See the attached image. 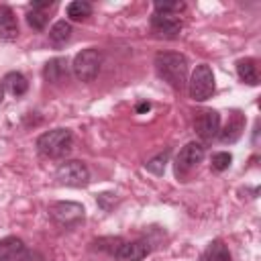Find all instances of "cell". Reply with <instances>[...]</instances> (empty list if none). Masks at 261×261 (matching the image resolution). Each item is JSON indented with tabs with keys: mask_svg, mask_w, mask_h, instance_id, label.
<instances>
[{
	"mask_svg": "<svg viewBox=\"0 0 261 261\" xmlns=\"http://www.w3.org/2000/svg\"><path fill=\"white\" fill-rule=\"evenodd\" d=\"M157 75L175 92H181L188 84V59L175 51H159L155 55Z\"/></svg>",
	"mask_w": 261,
	"mask_h": 261,
	"instance_id": "obj_1",
	"label": "cell"
},
{
	"mask_svg": "<svg viewBox=\"0 0 261 261\" xmlns=\"http://www.w3.org/2000/svg\"><path fill=\"white\" fill-rule=\"evenodd\" d=\"M37 151L47 159H63L73 149V135L69 128H53L37 139Z\"/></svg>",
	"mask_w": 261,
	"mask_h": 261,
	"instance_id": "obj_2",
	"label": "cell"
},
{
	"mask_svg": "<svg viewBox=\"0 0 261 261\" xmlns=\"http://www.w3.org/2000/svg\"><path fill=\"white\" fill-rule=\"evenodd\" d=\"M100 67H102V51L98 47H88V49H82L73 61H71V71L73 75L84 82V84H90L96 80V75L100 73Z\"/></svg>",
	"mask_w": 261,
	"mask_h": 261,
	"instance_id": "obj_3",
	"label": "cell"
},
{
	"mask_svg": "<svg viewBox=\"0 0 261 261\" xmlns=\"http://www.w3.org/2000/svg\"><path fill=\"white\" fill-rule=\"evenodd\" d=\"M214 90H216V84H214L212 67L208 63L196 65V69L192 71L190 82H188L190 98L196 100V102H204V100H208L214 94Z\"/></svg>",
	"mask_w": 261,
	"mask_h": 261,
	"instance_id": "obj_4",
	"label": "cell"
},
{
	"mask_svg": "<svg viewBox=\"0 0 261 261\" xmlns=\"http://www.w3.org/2000/svg\"><path fill=\"white\" fill-rule=\"evenodd\" d=\"M55 179L61 186H69V188H84L90 184V169L84 161L80 159H69L57 165L55 169Z\"/></svg>",
	"mask_w": 261,
	"mask_h": 261,
	"instance_id": "obj_5",
	"label": "cell"
},
{
	"mask_svg": "<svg viewBox=\"0 0 261 261\" xmlns=\"http://www.w3.org/2000/svg\"><path fill=\"white\" fill-rule=\"evenodd\" d=\"M206 155V147L200 143V141H190L186 143L179 153L175 155V163H173V169H175V175L181 177L186 173H190Z\"/></svg>",
	"mask_w": 261,
	"mask_h": 261,
	"instance_id": "obj_6",
	"label": "cell"
},
{
	"mask_svg": "<svg viewBox=\"0 0 261 261\" xmlns=\"http://www.w3.org/2000/svg\"><path fill=\"white\" fill-rule=\"evenodd\" d=\"M84 206L77 202H55L49 206V214L51 218L65 228H73L80 222H84Z\"/></svg>",
	"mask_w": 261,
	"mask_h": 261,
	"instance_id": "obj_7",
	"label": "cell"
},
{
	"mask_svg": "<svg viewBox=\"0 0 261 261\" xmlns=\"http://www.w3.org/2000/svg\"><path fill=\"white\" fill-rule=\"evenodd\" d=\"M194 130L202 141H212L220 133V114L216 110L204 108L194 116Z\"/></svg>",
	"mask_w": 261,
	"mask_h": 261,
	"instance_id": "obj_8",
	"label": "cell"
},
{
	"mask_svg": "<svg viewBox=\"0 0 261 261\" xmlns=\"http://www.w3.org/2000/svg\"><path fill=\"white\" fill-rule=\"evenodd\" d=\"M151 31L161 39H177L181 33V20L173 14H159L153 12L151 16Z\"/></svg>",
	"mask_w": 261,
	"mask_h": 261,
	"instance_id": "obj_9",
	"label": "cell"
},
{
	"mask_svg": "<svg viewBox=\"0 0 261 261\" xmlns=\"http://www.w3.org/2000/svg\"><path fill=\"white\" fill-rule=\"evenodd\" d=\"M149 253H151V243L147 239H137V241H122L112 257L116 261H141Z\"/></svg>",
	"mask_w": 261,
	"mask_h": 261,
	"instance_id": "obj_10",
	"label": "cell"
},
{
	"mask_svg": "<svg viewBox=\"0 0 261 261\" xmlns=\"http://www.w3.org/2000/svg\"><path fill=\"white\" fill-rule=\"evenodd\" d=\"M0 261H33V253L18 237L0 239Z\"/></svg>",
	"mask_w": 261,
	"mask_h": 261,
	"instance_id": "obj_11",
	"label": "cell"
},
{
	"mask_svg": "<svg viewBox=\"0 0 261 261\" xmlns=\"http://www.w3.org/2000/svg\"><path fill=\"white\" fill-rule=\"evenodd\" d=\"M69 75V61L65 57H53L43 67V77L49 84H63Z\"/></svg>",
	"mask_w": 261,
	"mask_h": 261,
	"instance_id": "obj_12",
	"label": "cell"
},
{
	"mask_svg": "<svg viewBox=\"0 0 261 261\" xmlns=\"http://www.w3.org/2000/svg\"><path fill=\"white\" fill-rule=\"evenodd\" d=\"M245 130V114L241 110H234L226 122V126L218 133V139L222 143H237Z\"/></svg>",
	"mask_w": 261,
	"mask_h": 261,
	"instance_id": "obj_13",
	"label": "cell"
},
{
	"mask_svg": "<svg viewBox=\"0 0 261 261\" xmlns=\"http://www.w3.org/2000/svg\"><path fill=\"white\" fill-rule=\"evenodd\" d=\"M18 37V20L10 6H0V39L14 41Z\"/></svg>",
	"mask_w": 261,
	"mask_h": 261,
	"instance_id": "obj_14",
	"label": "cell"
},
{
	"mask_svg": "<svg viewBox=\"0 0 261 261\" xmlns=\"http://www.w3.org/2000/svg\"><path fill=\"white\" fill-rule=\"evenodd\" d=\"M200 261H232V257H230V251H228V247L224 245V241L214 239V241H210L208 247L202 251Z\"/></svg>",
	"mask_w": 261,
	"mask_h": 261,
	"instance_id": "obj_15",
	"label": "cell"
},
{
	"mask_svg": "<svg viewBox=\"0 0 261 261\" xmlns=\"http://www.w3.org/2000/svg\"><path fill=\"white\" fill-rule=\"evenodd\" d=\"M237 75L241 82H245L247 86H257L259 84V71H257V61L251 57L239 59L237 61Z\"/></svg>",
	"mask_w": 261,
	"mask_h": 261,
	"instance_id": "obj_16",
	"label": "cell"
},
{
	"mask_svg": "<svg viewBox=\"0 0 261 261\" xmlns=\"http://www.w3.org/2000/svg\"><path fill=\"white\" fill-rule=\"evenodd\" d=\"M2 86L12 94V96H24L29 90V80L20 73V71H8L2 80Z\"/></svg>",
	"mask_w": 261,
	"mask_h": 261,
	"instance_id": "obj_17",
	"label": "cell"
},
{
	"mask_svg": "<svg viewBox=\"0 0 261 261\" xmlns=\"http://www.w3.org/2000/svg\"><path fill=\"white\" fill-rule=\"evenodd\" d=\"M71 33H73V29H71V24L67 20H57L49 29V43L59 49V47H63L71 39Z\"/></svg>",
	"mask_w": 261,
	"mask_h": 261,
	"instance_id": "obj_18",
	"label": "cell"
},
{
	"mask_svg": "<svg viewBox=\"0 0 261 261\" xmlns=\"http://www.w3.org/2000/svg\"><path fill=\"white\" fill-rule=\"evenodd\" d=\"M92 4L86 2V0H73L67 4L65 8V14L71 18V20H86L88 16H92Z\"/></svg>",
	"mask_w": 261,
	"mask_h": 261,
	"instance_id": "obj_19",
	"label": "cell"
},
{
	"mask_svg": "<svg viewBox=\"0 0 261 261\" xmlns=\"http://www.w3.org/2000/svg\"><path fill=\"white\" fill-rule=\"evenodd\" d=\"M167 159H169V149H165L163 153H157L155 157H151V159L145 163V169H147L149 173H153V175H163Z\"/></svg>",
	"mask_w": 261,
	"mask_h": 261,
	"instance_id": "obj_20",
	"label": "cell"
},
{
	"mask_svg": "<svg viewBox=\"0 0 261 261\" xmlns=\"http://www.w3.org/2000/svg\"><path fill=\"white\" fill-rule=\"evenodd\" d=\"M27 22H29L31 29L43 31V29L47 27V22H49V14H47V10H31V8H29V12H27Z\"/></svg>",
	"mask_w": 261,
	"mask_h": 261,
	"instance_id": "obj_21",
	"label": "cell"
},
{
	"mask_svg": "<svg viewBox=\"0 0 261 261\" xmlns=\"http://www.w3.org/2000/svg\"><path fill=\"white\" fill-rule=\"evenodd\" d=\"M230 163H232V155H230L228 151H216V153L212 155V159H210V167H212V171H216V173L226 171V169L230 167Z\"/></svg>",
	"mask_w": 261,
	"mask_h": 261,
	"instance_id": "obj_22",
	"label": "cell"
},
{
	"mask_svg": "<svg viewBox=\"0 0 261 261\" xmlns=\"http://www.w3.org/2000/svg\"><path fill=\"white\" fill-rule=\"evenodd\" d=\"M153 8H155V12H159V14H179L181 10H186V4L184 2H161V0H157L155 4H153Z\"/></svg>",
	"mask_w": 261,
	"mask_h": 261,
	"instance_id": "obj_23",
	"label": "cell"
},
{
	"mask_svg": "<svg viewBox=\"0 0 261 261\" xmlns=\"http://www.w3.org/2000/svg\"><path fill=\"white\" fill-rule=\"evenodd\" d=\"M55 6V2L53 0H39V2H31V10H49V8H53Z\"/></svg>",
	"mask_w": 261,
	"mask_h": 261,
	"instance_id": "obj_24",
	"label": "cell"
},
{
	"mask_svg": "<svg viewBox=\"0 0 261 261\" xmlns=\"http://www.w3.org/2000/svg\"><path fill=\"white\" fill-rule=\"evenodd\" d=\"M151 108V104L149 102H139L137 106H135V110H137V114H143V112H147Z\"/></svg>",
	"mask_w": 261,
	"mask_h": 261,
	"instance_id": "obj_25",
	"label": "cell"
},
{
	"mask_svg": "<svg viewBox=\"0 0 261 261\" xmlns=\"http://www.w3.org/2000/svg\"><path fill=\"white\" fill-rule=\"evenodd\" d=\"M2 100H4V86L0 84V102H2Z\"/></svg>",
	"mask_w": 261,
	"mask_h": 261,
	"instance_id": "obj_26",
	"label": "cell"
}]
</instances>
